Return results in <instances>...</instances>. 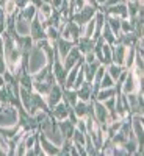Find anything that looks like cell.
<instances>
[{
  "label": "cell",
  "instance_id": "40",
  "mask_svg": "<svg viewBox=\"0 0 144 156\" xmlns=\"http://www.w3.org/2000/svg\"><path fill=\"white\" fill-rule=\"evenodd\" d=\"M5 84V80H3V75L0 73V86H3Z\"/></svg>",
  "mask_w": 144,
  "mask_h": 156
},
{
  "label": "cell",
  "instance_id": "2",
  "mask_svg": "<svg viewBox=\"0 0 144 156\" xmlns=\"http://www.w3.org/2000/svg\"><path fill=\"white\" fill-rule=\"evenodd\" d=\"M19 111L13 105H5L0 111V128H13L17 125Z\"/></svg>",
  "mask_w": 144,
  "mask_h": 156
},
{
  "label": "cell",
  "instance_id": "8",
  "mask_svg": "<svg viewBox=\"0 0 144 156\" xmlns=\"http://www.w3.org/2000/svg\"><path fill=\"white\" fill-rule=\"evenodd\" d=\"M127 53V47L124 44H113L111 45V62L117 64V66H124V59Z\"/></svg>",
  "mask_w": 144,
  "mask_h": 156
},
{
  "label": "cell",
  "instance_id": "22",
  "mask_svg": "<svg viewBox=\"0 0 144 156\" xmlns=\"http://www.w3.org/2000/svg\"><path fill=\"white\" fill-rule=\"evenodd\" d=\"M36 12H38V8L33 3H28L27 6H24L22 9H19V16L24 17V19H27L28 22H31L36 17Z\"/></svg>",
  "mask_w": 144,
  "mask_h": 156
},
{
  "label": "cell",
  "instance_id": "27",
  "mask_svg": "<svg viewBox=\"0 0 144 156\" xmlns=\"http://www.w3.org/2000/svg\"><path fill=\"white\" fill-rule=\"evenodd\" d=\"M125 67L124 66H117V64H114V62H110L108 66H107V73L113 78V80L116 81L117 78H119V75L122 73V70H124Z\"/></svg>",
  "mask_w": 144,
  "mask_h": 156
},
{
  "label": "cell",
  "instance_id": "13",
  "mask_svg": "<svg viewBox=\"0 0 144 156\" xmlns=\"http://www.w3.org/2000/svg\"><path fill=\"white\" fill-rule=\"evenodd\" d=\"M94 39L93 37H86V36H80L75 41V47L80 50L82 55H86L89 51H93V47H94Z\"/></svg>",
  "mask_w": 144,
  "mask_h": 156
},
{
  "label": "cell",
  "instance_id": "41",
  "mask_svg": "<svg viewBox=\"0 0 144 156\" xmlns=\"http://www.w3.org/2000/svg\"><path fill=\"white\" fill-rule=\"evenodd\" d=\"M96 2H97V3H99V6H100V5L105 3V0H96Z\"/></svg>",
  "mask_w": 144,
  "mask_h": 156
},
{
  "label": "cell",
  "instance_id": "9",
  "mask_svg": "<svg viewBox=\"0 0 144 156\" xmlns=\"http://www.w3.org/2000/svg\"><path fill=\"white\" fill-rule=\"evenodd\" d=\"M61 100H63V87L58 83H55L54 86H52V89L49 90V94L46 95V103H47L49 108H52Z\"/></svg>",
  "mask_w": 144,
  "mask_h": 156
},
{
  "label": "cell",
  "instance_id": "3",
  "mask_svg": "<svg viewBox=\"0 0 144 156\" xmlns=\"http://www.w3.org/2000/svg\"><path fill=\"white\" fill-rule=\"evenodd\" d=\"M60 36L68 39V41H77L80 36H83V25H78L75 22H72L71 19H68L64 22V25L60 30Z\"/></svg>",
  "mask_w": 144,
  "mask_h": 156
},
{
  "label": "cell",
  "instance_id": "5",
  "mask_svg": "<svg viewBox=\"0 0 144 156\" xmlns=\"http://www.w3.org/2000/svg\"><path fill=\"white\" fill-rule=\"evenodd\" d=\"M69 111H71V106L64 100H61V101L57 103L55 106L50 108V117H54L57 122L58 120H64V119H68Z\"/></svg>",
  "mask_w": 144,
  "mask_h": 156
},
{
  "label": "cell",
  "instance_id": "20",
  "mask_svg": "<svg viewBox=\"0 0 144 156\" xmlns=\"http://www.w3.org/2000/svg\"><path fill=\"white\" fill-rule=\"evenodd\" d=\"M105 23L111 28V31L114 33L116 37L121 34V19L119 17L111 16V14H105Z\"/></svg>",
  "mask_w": 144,
  "mask_h": 156
},
{
  "label": "cell",
  "instance_id": "26",
  "mask_svg": "<svg viewBox=\"0 0 144 156\" xmlns=\"http://www.w3.org/2000/svg\"><path fill=\"white\" fill-rule=\"evenodd\" d=\"M111 62V45L103 42L102 45V55H100V64H103V66H108V64Z\"/></svg>",
  "mask_w": 144,
  "mask_h": 156
},
{
  "label": "cell",
  "instance_id": "32",
  "mask_svg": "<svg viewBox=\"0 0 144 156\" xmlns=\"http://www.w3.org/2000/svg\"><path fill=\"white\" fill-rule=\"evenodd\" d=\"M2 8L5 9L6 16H8V14H14V12H17V11H19V9H17V6H16V2H14V0H6V2L2 5Z\"/></svg>",
  "mask_w": 144,
  "mask_h": 156
},
{
  "label": "cell",
  "instance_id": "39",
  "mask_svg": "<svg viewBox=\"0 0 144 156\" xmlns=\"http://www.w3.org/2000/svg\"><path fill=\"white\" fill-rule=\"evenodd\" d=\"M0 55H3V37L0 36Z\"/></svg>",
  "mask_w": 144,
  "mask_h": 156
},
{
  "label": "cell",
  "instance_id": "18",
  "mask_svg": "<svg viewBox=\"0 0 144 156\" xmlns=\"http://www.w3.org/2000/svg\"><path fill=\"white\" fill-rule=\"evenodd\" d=\"M31 92L33 90H27L25 87H19V100H20V106L25 111H30V105H31Z\"/></svg>",
  "mask_w": 144,
  "mask_h": 156
},
{
  "label": "cell",
  "instance_id": "38",
  "mask_svg": "<svg viewBox=\"0 0 144 156\" xmlns=\"http://www.w3.org/2000/svg\"><path fill=\"white\" fill-rule=\"evenodd\" d=\"M86 5H91V6H94V8H99V3L96 2V0H86Z\"/></svg>",
  "mask_w": 144,
  "mask_h": 156
},
{
  "label": "cell",
  "instance_id": "17",
  "mask_svg": "<svg viewBox=\"0 0 144 156\" xmlns=\"http://www.w3.org/2000/svg\"><path fill=\"white\" fill-rule=\"evenodd\" d=\"M58 128L63 134L64 139H72V134H74V129H75V125L69 120V119H64V120H58Z\"/></svg>",
  "mask_w": 144,
  "mask_h": 156
},
{
  "label": "cell",
  "instance_id": "21",
  "mask_svg": "<svg viewBox=\"0 0 144 156\" xmlns=\"http://www.w3.org/2000/svg\"><path fill=\"white\" fill-rule=\"evenodd\" d=\"M63 100L68 103V105L72 108L77 100H78V95H77V90L72 89V87H63Z\"/></svg>",
  "mask_w": 144,
  "mask_h": 156
},
{
  "label": "cell",
  "instance_id": "14",
  "mask_svg": "<svg viewBox=\"0 0 144 156\" xmlns=\"http://www.w3.org/2000/svg\"><path fill=\"white\" fill-rule=\"evenodd\" d=\"M38 133H39V131H38ZM39 142H41V148H42V153H44V154L54 156V154H60V153H61L60 147H57L54 142H50L49 139H46L41 133H39Z\"/></svg>",
  "mask_w": 144,
  "mask_h": 156
},
{
  "label": "cell",
  "instance_id": "36",
  "mask_svg": "<svg viewBox=\"0 0 144 156\" xmlns=\"http://www.w3.org/2000/svg\"><path fill=\"white\" fill-rule=\"evenodd\" d=\"M8 69H6V61H5V56L3 55H0V73H5Z\"/></svg>",
  "mask_w": 144,
  "mask_h": 156
},
{
  "label": "cell",
  "instance_id": "16",
  "mask_svg": "<svg viewBox=\"0 0 144 156\" xmlns=\"http://www.w3.org/2000/svg\"><path fill=\"white\" fill-rule=\"evenodd\" d=\"M100 66V62L99 61H93V62H85L82 64V70L85 73V80L89 81V83H93V78H94V73L97 70V67Z\"/></svg>",
  "mask_w": 144,
  "mask_h": 156
},
{
  "label": "cell",
  "instance_id": "23",
  "mask_svg": "<svg viewBox=\"0 0 144 156\" xmlns=\"http://www.w3.org/2000/svg\"><path fill=\"white\" fill-rule=\"evenodd\" d=\"M114 95H116L114 86H113V87H105V89H99V90H97L94 100H97V101H105V100H108L110 97H114Z\"/></svg>",
  "mask_w": 144,
  "mask_h": 156
},
{
  "label": "cell",
  "instance_id": "34",
  "mask_svg": "<svg viewBox=\"0 0 144 156\" xmlns=\"http://www.w3.org/2000/svg\"><path fill=\"white\" fill-rule=\"evenodd\" d=\"M38 11L41 12V14L47 19V17H50V14H52V11H54V8H52V5H50V3H42V5H41V8H39Z\"/></svg>",
  "mask_w": 144,
  "mask_h": 156
},
{
  "label": "cell",
  "instance_id": "19",
  "mask_svg": "<svg viewBox=\"0 0 144 156\" xmlns=\"http://www.w3.org/2000/svg\"><path fill=\"white\" fill-rule=\"evenodd\" d=\"M17 81H19V86L20 87H25L27 90H33V76L25 69L17 75Z\"/></svg>",
  "mask_w": 144,
  "mask_h": 156
},
{
  "label": "cell",
  "instance_id": "28",
  "mask_svg": "<svg viewBox=\"0 0 144 156\" xmlns=\"http://www.w3.org/2000/svg\"><path fill=\"white\" fill-rule=\"evenodd\" d=\"M125 5H127V12H128V17H135L138 12H139V9L142 8V3L141 2H125Z\"/></svg>",
  "mask_w": 144,
  "mask_h": 156
},
{
  "label": "cell",
  "instance_id": "30",
  "mask_svg": "<svg viewBox=\"0 0 144 156\" xmlns=\"http://www.w3.org/2000/svg\"><path fill=\"white\" fill-rule=\"evenodd\" d=\"M60 37V30L55 27H47L46 28V39H49L50 42H55Z\"/></svg>",
  "mask_w": 144,
  "mask_h": 156
},
{
  "label": "cell",
  "instance_id": "33",
  "mask_svg": "<svg viewBox=\"0 0 144 156\" xmlns=\"http://www.w3.org/2000/svg\"><path fill=\"white\" fill-rule=\"evenodd\" d=\"M85 140H86V133H82L75 128L74 129V134H72V142L74 144H80V145H85Z\"/></svg>",
  "mask_w": 144,
  "mask_h": 156
},
{
  "label": "cell",
  "instance_id": "15",
  "mask_svg": "<svg viewBox=\"0 0 144 156\" xmlns=\"http://www.w3.org/2000/svg\"><path fill=\"white\" fill-rule=\"evenodd\" d=\"M14 30L19 36H28L30 34V22L19 16V11L16 14V22H14Z\"/></svg>",
  "mask_w": 144,
  "mask_h": 156
},
{
  "label": "cell",
  "instance_id": "44",
  "mask_svg": "<svg viewBox=\"0 0 144 156\" xmlns=\"http://www.w3.org/2000/svg\"><path fill=\"white\" fill-rule=\"evenodd\" d=\"M42 2H44V3H50V0H42Z\"/></svg>",
  "mask_w": 144,
  "mask_h": 156
},
{
  "label": "cell",
  "instance_id": "43",
  "mask_svg": "<svg viewBox=\"0 0 144 156\" xmlns=\"http://www.w3.org/2000/svg\"><path fill=\"white\" fill-rule=\"evenodd\" d=\"M5 2H6V0H0V6H2V5H3Z\"/></svg>",
  "mask_w": 144,
  "mask_h": 156
},
{
  "label": "cell",
  "instance_id": "1",
  "mask_svg": "<svg viewBox=\"0 0 144 156\" xmlns=\"http://www.w3.org/2000/svg\"><path fill=\"white\" fill-rule=\"evenodd\" d=\"M47 64H49V62H47V56H46V53L42 51V48L35 42V45L31 47L30 53H28V59H27V72H28L30 75H35V73H38L41 69H44Z\"/></svg>",
  "mask_w": 144,
  "mask_h": 156
},
{
  "label": "cell",
  "instance_id": "29",
  "mask_svg": "<svg viewBox=\"0 0 144 156\" xmlns=\"http://www.w3.org/2000/svg\"><path fill=\"white\" fill-rule=\"evenodd\" d=\"M94 31H96V22H94V17L88 20L85 25H83V36L86 37H93L94 36Z\"/></svg>",
  "mask_w": 144,
  "mask_h": 156
},
{
  "label": "cell",
  "instance_id": "11",
  "mask_svg": "<svg viewBox=\"0 0 144 156\" xmlns=\"http://www.w3.org/2000/svg\"><path fill=\"white\" fill-rule=\"evenodd\" d=\"M52 72H54V76H55L57 83L63 87L64 80H66V75H68V70L64 69V66H63V61H61L60 58H55L54 64H52Z\"/></svg>",
  "mask_w": 144,
  "mask_h": 156
},
{
  "label": "cell",
  "instance_id": "31",
  "mask_svg": "<svg viewBox=\"0 0 144 156\" xmlns=\"http://www.w3.org/2000/svg\"><path fill=\"white\" fill-rule=\"evenodd\" d=\"M114 80H113V78L105 72V73H103V76H102V80H100V83H99V87L100 89H105V87H113L114 86Z\"/></svg>",
  "mask_w": 144,
  "mask_h": 156
},
{
  "label": "cell",
  "instance_id": "4",
  "mask_svg": "<svg viewBox=\"0 0 144 156\" xmlns=\"http://www.w3.org/2000/svg\"><path fill=\"white\" fill-rule=\"evenodd\" d=\"M97 9H99V8H94V6H91V5H85L82 9L72 12L69 19H71L72 22L78 23V25H85L88 20H91V19L94 17V14H96Z\"/></svg>",
  "mask_w": 144,
  "mask_h": 156
},
{
  "label": "cell",
  "instance_id": "6",
  "mask_svg": "<svg viewBox=\"0 0 144 156\" xmlns=\"http://www.w3.org/2000/svg\"><path fill=\"white\" fill-rule=\"evenodd\" d=\"M54 44V47H55V50H57V55H58V58L63 61L64 59V56H66L69 51H71V48L75 45V42L74 41H68V39H64V37H58L55 42H52Z\"/></svg>",
  "mask_w": 144,
  "mask_h": 156
},
{
  "label": "cell",
  "instance_id": "46",
  "mask_svg": "<svg viewBox=\"0 0 144 156\" xmlns=\"http://www.w3.org/2000/svg\"><path fill=\"white\" fill-rule=\"evenodd\" d=\"M0 87H2V86H0Z\"/></svg>",
  "mask_w": 144,
  "mask_h": 156
},
{
  "label": "cell",
  "instance_id": "42",
  "mask_svg": "<svg viewBox=\"0 0 144 156\" xmlns=\"http://www.w3.org/2000/svg\"><path fill=\"white\" fill-rule=\"evenodd\" d=\"M128 2H141L142 3V0H128Z\"/></svg>",
  "mask_w": 144,
  "mask_h": 156
},
{
  "label": "cell",
  "instance_id": "25",
  "mask_svg": "<svg viewBox=\"0 0 144 156\" xmlns=\"http://www.w3.org/2000/svg\"><path fill=\"white\" fill-rule=\"evenodd\" d=\"M100 36L103 37V41H105L107 44H110V45H113V44H116V36H114V33L111 31V28L108 27V25L105 23L102 27V31H100Z\"/></svg>",
  "mask_w": 144,
  "mask_h": 156
},
{
  "label": "cell",
  "instance_id": "24",
  "mask_svg": "<svg viewBox=\"0 0 144 156\" xmlns=\"http://www.w3.org/2000/svg\"><path fill=\"white\" fill-rule=\"evenodd\" d=\"M52 86H54V84L47 83L46 80L44 81H33V90L38 92V94H41L42 97H46L49 94V90L52 89Z\"/></svg>",
  "mask_w": 144,
  "mask_h": 156
},
{
  "label": "cell",
  "instance_id": "12",
  "mask_svg": "<svg viewBox=\"0 0 144 156\" xmlns=\"http://www.w3.org/2000/svg\"><path fill=\"white\" fill-rule=\"evenodd\" d=\"M30 37L35 42H39L41 39H46V30L36 17L30 22Z\"/></svg>",
  "mask_w": 144,
  "mask_h": 156
},
{
  "label": "cell",
  "instance_id": "7",
  "mask_svg": "<svg viewBox=\"0 0 144 156\" xmlns=\"http://www.w3.org/2000/svg\"><path fill=\"white\" fill-rule=\"evenodd\" d=\"M83 59V55L80 53V50H78L75 45L71 48V51L64 56V59H63V66H64V69L66 70H71L75 64L78 62V61H82Z\"/></svg>",
  "mask_w": 144,
  "mask_h": 156
},
{
  "label": "cell",
  "instance_id": "35",
  "mask_svg": "<svg viewBox=\"0 0 144 156\" xmlns=\"http://www.w3.org/2000/svg\"><path fill=\"white\" fill-rule=\"evenodd\" d=\"M133 31L132 23L128 22V19H121V33H130Z\"/></svg>",
  "mask_w": 144,
  "mask_h": 156
},
{
  "label": "cell",
  "instance_id": "10",
  "mask_svg": "<svg viewBox=\"0 0 144 156\" xmlns=\"http://www.w3.org/2000/svg\"><path fill=\"white\" fill-rule=\"evenodd\" d=\"M94 119L99 125L110 123V112L107 111L105 106H103V103L97 101V100H94Z\"/></svg>",
  "mask_w": 144,
  "mask_h": 156
},
{
  "label": "cell",
  "instance_id": "45",
  "mask_svg": "<svg viewBox=\"0 0 144 156\" xmlns=\"http://www.w3.org/2000/svg\"><path fill=\"white\" fill-rule=\"evenodd\" d=\"M2 108H3V105H2V103H0V111H2Z\"/></svg>",
  "mask_w": 144,
  "mask_h": 156
},
{
  "label": "cell",
  "instance_id": "37",
  "mask_svg": "<svg viewBox=\"0 0 144 156\" xmlns=\"http://www.w3.org/2000/svg\"><path fill=\"white\" fill-rule=\"evenodd\" d=\"M127 0H105V6H110V5H116V3H125Z\"/></svg>",
  "mask_w": 144,
  "mask_h": 156
}]
</instances>
